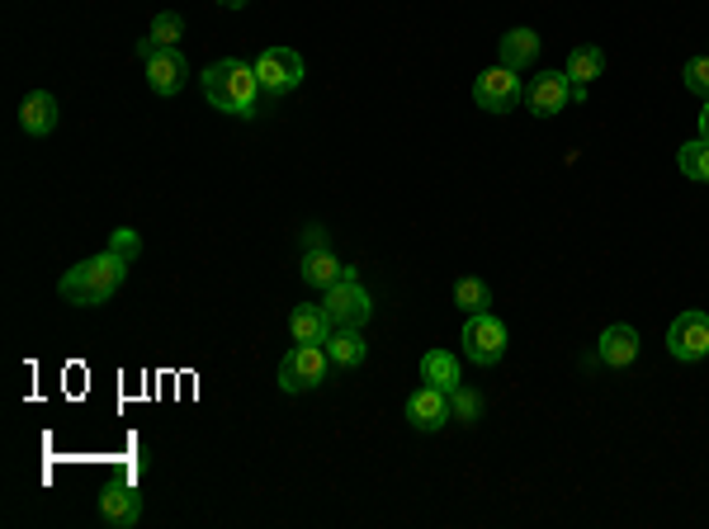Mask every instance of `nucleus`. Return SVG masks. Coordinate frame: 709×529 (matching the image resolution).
I'll use <instances>...</instances> for the list:
<instances>
[{
  "mask_svg": "<svg viewBox=\"0 0 709 529\" xmlns=\"http://www.w3.org/2000/svg\"><path fill=\"white\" fill-rule=\"evenodd\" d=\"M123 275H129V261L114 251H104V255H90V261L71 265L67 275H62L57 294L67 302H76V308H100V302H109L123 288Z\"/></svg>",
  "mask_w": 709,
  "mask_h": 529,
  "instance_id": "nucleus-1",
  "label": "nucleus"
},
{
  "mask_svg": "<svg viewBox=\"0 0 709 529\" xmlns=\"http://www.w3.org/2000/svg\"><path fill=\"white\" fill-rule=\"evenodd\" d=\"M203 95H209V104L218 109V114L251 119L256 95H261V76H256V67H246V62L223 57V62H213V67L203 71Z\"/></svg>",
  "mask_w": 709,
  "mask_h": 529,
  "instance_id": "nucleus-2",
  "label": "nucleus"
},
{
  "mask_svg": "<svg viewBox=\"0 0 709 529\" xmlns=\"http://www.w3.org/2000/svg\"><path fill=\"white\" fill-rule=\"evenodd\" d=\"M326 368H331L326 345H293L289 355L279 360V388L284 393H308L326 378Z\"/></svg>",
  "mask_w": 709,
  "mask_h": 529,
  "instance_id": "nucleus-3",
  "label": "nucleus"
},
{
  "mask_svg": "<svg viewBox=\"0 0 709 529\" xmlns=\"http://www.w3.org/2000/svg\"><path fill=\"white\" fill-rule=\"evenodd\" d=\"M322 308H326V317H331V327H365L369 312H374V302H369V294H365V284H359V275L351 269V275H345L341 284L326 288Z\"/></svg>",
  "mask_w": 709,
  "mask_h": 529,
  "instance_id": "nucleus-4",
  "label": "nucleus"
},
{
  "mask_svg": "<svg viewBox=\"0 0 709 529\" xmlns=\"http://www.w3.org/2000/svg\"><path fill=\"white\" fill-rule=\"evenodd\" d=\"M464 355L473 364L492 368L501 355H507V322H501V317H492V312L468 317V322H464Z\"/></svg>",
  "mask_w": 709,
  "mask_h": 529,
  "instance_id": "nucleus-5",
  "label": "nucleus"
},
{
  "mask_svg": "<svg viewBox=\"0 0 709 529\" xmlns=\"http://www.w3.org/2000/svg\"><path fill=\"white\" fill-rule=\"evenodd\" d=\"M256 76H261V90L289 95L303 86V57H298L293 47H265L256 57Z\"/></svg>",
  "mask_w": 709,
  "mask_h": 529,
  "instance_id": "nucleus-6",
  "label": "nucleus"
},
{
  "mask_svg": "<svg viewBox=\"0 0 709 529\" xmlns=\"http://www.w3.org/2000/svg\"><path fill=\"white\" fill-rule=\"evenodd\" d=\"M667 350H672V360H682V364H696L709 355V312H682L676 322L667 327Z\"/></svg>",
  "mask_w": 709,
  "mask_h": 529,
  "instance_id": "nucleus-7",
  "label": "nucleus"
},
{
  "mask_svg": "<svg viewBox=\"0 0 709 529\" xmlns=\"http://www.w3.org/2000/svg\"><path fill=\"white\" fill-rule=\"evenodd\" d=\"M473 100H478L487 114H511V109L525 100V90H520V71H507V67L483 71L478 81H473Z\"/></svg>",
  "mask_w": 709,
  "mask_h": 529,
  "instance_id": "nucleus-8",
  "label": "nucleus"
},
{
  "mask_svg": "<svg viewBox=\"0 0 709 529\" xmlns=\"http://www.w3.org/2000/svg\"><path fill=\"white\" fill-rule=\"evenodd\" d=\"M567 104H573V81H567V71H544L525 86V109L534 119H554Z\"/></svg>",
  "mask_w": 709,
  "mask_h": 529,
  "instance_id": "nucleus-9",
  "label": "nucleus"
},
{
  "mask_svg": "<svg viewBox=\"0 0 709 529\" xmlns=\"http://www.w3.org/2000/svg\"><path fill=\"white\" fill-rule=\"evenodd\" d=\"M142 62H147V86H152L156 95H180V90H185V81H189V62H185L180 47H156V53L142 57Z\"/></svg>",
  "mask_w": 709,
  "mask_h": 529,
  "instance_id": "nucleus-10",
  "label": "nucleus"
},
{
  "mask_svg": "<svg viewBox=\"0 0 709 529\" xmlns=\"http://www.w3.org/2000/svg\"><path fill=\"white\" fill-rule=\"evenodd\" d=\"M450 393L445 388H431V383H421V388L407 397V421H412L417 430H440L450 421Z\"/></svg>",
  "mask_w": 709,
  "mask_h": 529,
  "instance_id": "nucleus-11",
  "label": "nucleus"
},
{
  "mask_svg": "<svg viewBox=\"0 0 709 529\" xmlns=\"http://www.w3.org/2000/svg\"><path fill=\"white\" fill-rule=\"evenodd\" d=\"M331 317L322 302H298V308L289 312V335H293V345H326L331 341Z\"/></svg>",
  "mask_w": 709,
  "mask_h": 529,
  "instance_id": "nucleus-12",
  "label": "nucleus"
},
{
  "mask_svg": "<svg viewBox=\"0 0 709 529\" xmlns=\"http://www.w3.org/2000/svg\"><path fill=\"white\" fill-rule=\"evenodd\" d=\"M596 355L606 368H629L639 360V331L634 327H606L601 341H596Z\"/></svg>",
  "mask_w": 709,
  "mask_h": 529,
  "instance_id": "nucleus-13",
  "label": "nucleus"
},
{
  "mask_svg": "<svg viewBox=\"0 0 709 529\" xmlns=\"http://www.w3.org/2000/svg\"><path fill=\"white\" fill-rule=\"evenodd\" d=\"M20 128L29 137H47L57 128V100L47 90H34V95H24V104H20Z\"/></svg>",
  "mask_w": 709,
  "mask_h": 529,
  "instance_id": "nucleus-14",
  "label": "nucleus"
},
{
  "mask_svg": "<svg viewBox=\"0 0 709 529\" xmlns=\"http://www.w3.org/2000/svg\"><path fill=\"white\" fill-rule=\"evenodd\" d=\"M95 506H100V516L109 525H137L142 520V492H133V487H104Z\"/></svg>",
  "mask_w": 709,
  "mask_h": 529,
  "instance_id": "nucleus-15",
  "label": "nucleus"
},
{
  "mask_svg": "<svg viewBox=\"0 0 709 529\" xmlns=\"http://www.w3.org/2000/svg\"><path fill=\"white\" fill-rule=\"evenodd\" d=\"M326 355L336 368H359L369 355V341L359 335V327H336L331 331V341H326Z\"/></svg>",
  "mask_w": 709,
  "mask_h": 529,
  "instance_id": "nucleus-16",
  "label": "nucleus"
},
{
  "mask_svg": "<svg viewBox=\"0 0 709 529\" xmlns=\"http://www.w3.org/2000/svg\"><path fill=\"white\" fill-rule=\"evenodd\" d=\"M534 57H540V34H534V29H511V34L501 38V67L507 71L534 67Z\"/></svg>",
  "mask_w": 709,
  "mask_h": 529,
  "instance_id": "nucleus-17",
  "label": "nucleus"
},
{
  "mask_svg": "<svg viewBox=\"0 0 709 529\" xmlns=\"http://www.w3.org/2000/svg\"><path fill=\"white\" fill-rule=\"evenodd\" d=\"M345 275H351V265H341L336 255H331V251H322V246L303 255V279H308L312 288H322V294H326L331 284H341Z\"/></svg>",
  "mask_w": 709,
  "mask_h": 529,
  "instance_id": "nucleus-18",
  "label": "nucleus"
},
{
  "mask_svg": "<svg viewBox=\"0 0 709 529\" xmlns=\"http://www.w3.org/2000/svg\"><path fill=\"white\" fill-rule=\"evenodd\" d=\"M421 378L431 383V388L454 393L459 388V355H450V350H425L421 355Z\"/></svg>",
  "mask_w": 709,
  "mask_h": 529,
  "instance_id": "nucleus-19",
  "label": "nucleus"
},
{
  "mask_svg": "<svg viewBox=\"0 0 709 529\" xmlns=\"http://www.w3.org/2000/svg\"><path fill=\"white\" fill-rule=\"evenodd\" d=\"M563 71H567V81H573V86H591L596 76L606 71V53H601V47H573Z\"/></svg>",
  "mask_w": 709,
  "mask_h": 529,
  "instance_id": "nucleus-20",
  "label": "nucleus"
},
{
  "mask_svg": "<svg viewBox=\"0 0 709 529\" xmlns=\"http://www.w3.org/2000/svg\"><path fill=\"white\" fill-rule=\"evenodd\" d=\"M676 166H682L686 180H700V185H709V137L686 142V147L676 152Z\"/></svg>",
  "mask_w": 709,
  "mask_h": 529,
  "instance_id": "nucleus-21",
  "label": "nucleus"
},
{
  "mask_svg": "<svg viewBox=\"0 0 709 529\" xmlns=\"http://www.w3.org/2000/svg\"><path fill=\"white\" fill-rule=\"evenodd\" d=\"M454 302H459L468 317L492 312V288H487L483 279H459V284H454Z\"/></svg>",
  "mask_w": 709,
  "mask_h": 529,
  "instance_id": "nucleus-22",
  "label": "nucleus"
},
{
  "mask_svg": "<svg viewBox=\"0 0 709 529\" xmlns=\"http://www.w3.org/2000/svg\"><path fill=\"white\" fill-rule=\"evenodd\" d=\"M147 38H152V47H180V38H185V20H180L176 10H162V14L152 20Z\"/></svg>",
  "mask_w": 709,
  "mask_h": 529,
  "instance_id": "nucleus-23",
  "label": "nucleus"
},
{
  "mask_svg": "<svg viewBox=\"0 0 709 529\" xmlns=\"http://www.w3.org/2000/svg\"><path fill=\"white\" fill-rule=\"evenodd\" d=\"M450 411H454V421H464V426H473V421H478V416H483V397L473 393V388H464V383H459V388L450 393Z\"/></svg>",
  "mask_w": 709,
  "mask_h": 529,
  "instance_id": "nucleus-24",
  "label": "nucleus"
},
{
  "mask_svg": "<svg viewBox=\"0 0 709 529\" xmlns=\"http://www.w3.org/2000/svg\"><path fill=\"white\" fill-rule=\"evenodd\" d=\"M686 90H696L700 100H709V53L686 62Z\"/></svg>",
  "mask_w": 709,
  "mask_h": 529,
  "instance_id": "nucleus-25",
  "label": "nucleus"
},
{
  "mask_svg": "<svg viewBox=\"0 0 709 529\" xmlns=\"http://www.w3.org/2000/svg\"><path fill=\"white\" fill-rule=\"evenodd\" d=\"M109 251L123 255V261H133V255L142 251V236H137V232H114V242H109Z\"/></svg>",
  "mask_w": 709,
  "mask_h": 529,
  "instance_id": "nucleus-26",
  "label": "nucleus"
},
{
  "mask_svg": "<svg viewBox=\"0 0 709 529\" xmlns=\"http://www.w3.org/2000/svg\"><path fill=\"white\" fill-rule=\"evenodd\" d=\"M700 137H709V100H705V109H700Z\"/></svg>",
  "mask_w": 709,
  "mask_h": 529,
  "instance_id": "nucleus-27",
  "label": "nucleus"
},
{
  "mask_svg": "<svg viewBox=\"0 0 709 529\" xmlns=\"http://www.w3.org/2000/svg\"><path fill=\"white\" fill-rule=\"evenodd\" d=\"M218 5H223V10H242L246 0H218Z\"/></svg>",
  "mask_w": 709,
  "mask_h": 529,
  "instance_id": "nucleus-28",
  "label": "nucleus"
}]
</instances>
